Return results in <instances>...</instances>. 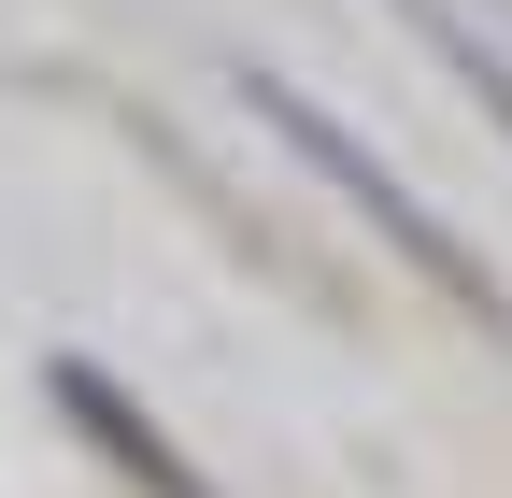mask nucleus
Listing matches in <instances>:
<instances>
[{
  "label": "nucleus",
  "mask_w": 512,
  "mask_h": 498,
  "mask_svg": "<svg viewBox=\"0 0 512 498\" xmlns=\"http://www.w3.org/2000/svg\"><path fill=\"white\" fill-rule=\"evenodd\" d=\"M242 114H256V129H271V143H285L299 171H328V200H356V214H370L384 242H399V257H413V271H427L441 299H456V314H484V328H512V299H498V271H484L470 242L441 228V214H427L413 185H399V171H384V157H370V143L342 129L328 100H313V86H285V72H242Z\"/></svg>",
  "instance_id": "obj_1"
},
{
  "label": "nucleus",
  "mask_w": 512,
  "mask_h": 498,
  "mask_svg": "<svg viewBox=\"0 0 512 498\" xmlns=\"http://www.w3.org/2000/svg\"><path fill=\"white\" fill-rule=\"evenodd\" d=\"M43 385H57V413H72V427H86V442H100L114 470H143V498H214L200 470H185V456L157 442V413H143V399H128V385H114V370H86V356H57V370H43Z\"/></svg>",
  "instance_id": "obj_2"
},
{
  "label": "nucleus",
  "mask_w": 512,
  "mask_h": 498,
  "mask_svg": "<svg viewBox=\"0 0 512 498\" xmlns=\"http://www.w3.org/2000/svg\"><path fill=\"white\" fill-rule=\"evenodd\" d=\"M399 15L427 29V57H441V72H456V86H470V100L498 114V129H512V57H498V43H484V29L456 15V0H399Z\"/></svg>",
  "instance_id": "obj_3"
}]
</instances>
